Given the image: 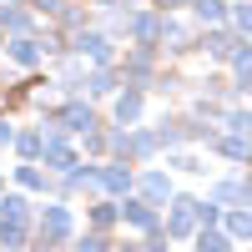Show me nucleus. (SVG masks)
<instances>
[{
  "label": "nucleus",
  "mask_w": 252,
  "mask_h": 252,
  "mask_svg": "<svg viewBox=\"0 0 252 252\" xmlns=\"http://www.w3.org/2000/svg\"><path fill=\"white\" fill-rule=\"evenodd\" d=\"M227 26H232L237 35H247V40H252V0H237V5L227 10Z\"/></svg>",
  "instance_id": "nucleus-33"
},
{
  "label": "nucleus",
  "mask_w": 252,
  "mask_h": 252,
  "mask_svg": "<svg viewBox=\"0 0 252 252\" xmlns=\"http://www.w3.org/2000/svg\"><path fill=\"white\" fill-rule=\"evenodd\" d=\"M161 26H166V15L152 10V5H141V10L131 15V31H126V40H131V46H152V51H161Z\"/></svg>",
  "instance_id": "nucleus-10"
},
{
  "label": "nucleus",
  "mask_w": 252,
  "mask_h": 252,
  "mask_svg": "<svg viewBox=\"0 0 252 252\" xmlns=\"http://www.w3.org/2000/svg\"><path fill=\"white\" fill-rule=\"evenodd\" d=\"M0 192H5V177H0Z\"/></svg>",
  "instance_id": "nucleus-41"
},
{
  "label": "nucleus",
  "mask_w": 252,
  "mask_h": 252,
  "mask_svg": "<svg viewBox=\"0 0 252 252\" xmlns=\"http://www.w3.org/2000/svg\"><path fill=\"white\" fill-rule=\"evenodd\" d=\"M76 242V212L66 202H40L35 207V237L31 252H66Z\"/></svg>",
  "instance_id": "nucleus-1"
},
{
  "label": "nucleus",
  "mask_w": 252,
  "mask_h": 252,
  "mask_svg": "<svg viewBox=\"0 0 252 252\" xmlns=\"http://www.w3.org/2000/svg\"><path fill=\"white\" fill-rule=\"evenodd\" d=\"M46 121H61L71 136H86V131H101V126H106V121H101V111L91 106L86 96H66L61 106H46Z\"/></svg>",
  "instance_id": "nucleus-2"
},
{
  "label": "nucleus",
  "mask_w": 252,
  "mask_h": 252,
  "mask_svg": "<svg viewBox=\"0 0 252 252\" xmlns=\"http://www.w3.org/2000/svg\"><path fill=\"white\" fill-rule=\"evenodd\" d=\"M242 40L247 35H237L232 26H212V31H202V40H197V51H207V61H217V66H227L237 51H242Z\"/></svg>",
  "instance_id": "nucleus-9"
},
{
  "label": "nucleus",
  "mask_w": 252,
  "mask_h": 252,
  "mask_svg": "<svg viewBox=\"0 0 252 252\" xmlns=\"http://www.w3.org/2000/svg\"><path fill=\"white\" fill-rule=\"evenodd\" d=\"M222 212L227 207H217L212 197H197V227H222Z\"/></svg>",
  "instance_id": "nucleus-34"
},
{
  "label": "nucleus",
  "mask_w": 252,
  "mask_h": 252,
  "mask_svg": "<svg viewBox=\"0 0 252 252\" xmlns=\"http://www.w3.org/2000/svg\"><path fill=\"white\" fill-rule=\"evenodd\" d=\"M207 152L227 157V161L237 166V172H247V166H252V141H242V136H227V131H212V136H207Z\"/></svg>",
  "instance_id": "nucleus-13"
},
{
  "label": "nucleus",
  "mask_w": 252,
  "mask_h": 252,
  "mask_svg": "<svg viewBox=\"0 0 252 252\" xmlns=\"http://www.w3.org/2000/svg\"><path fill=\"white\" fill-rule=\"evenodd\" d=\"M121 86H126V81H121L116 66H91V71H86V96H91V101H111Z\"/></svg>",
  "instance_id": "nucleus-15"
},
{
  "label": "nucleus",
  "mask_w": 252,
  "mask_h": 252,
  "mask_svg": "<svg viewBox=\"0 0 252 252\" xmlns=\"http://www.w3.org/2000/svg\"><path fill=\"white\" fill-rule=\"evenodd\" d=\"M227 10H232V0H192L187 15H192L197 31H212V26H227Z\"/></svg>",
  "instance_id": "nucleus-17"
},
{
  "label": "nucleus",
  "mask_w": 252,
  "mask_h": 252,
  "mask_svg": "<svg viewBox=\"0 0 252 252\" xmlns=\"http://www.w3.org/2000/svg\"><path fill=\"white\" fill-rule=\"evenodd\" d=\"M0 217H20V222H35V202L26 192H0Z\"/></svg>",
  "instance_id": "nucleus-26"
},
{
  "label": "nucleus",
  "mask_w": 252,
  "mask_h": 252,
  "mask_svg": "<svg viewBox=\"0 0 252 252\" xmlns=\"http://www.w3.org/2000/svg\"><path fill=\"white\" fill-rule=\"evenodd\" d=\"M157 141H161V152H182V146H192V136H187V121L172 116V111H161V116H157Z\"/></svg>",
  "instance_id": "nucleus-19"
},
{
  "label": "nucleus",
  "mask_w": 252,
  "mask_h": 252,
  "mask_svg": "<svg viewBox=\"0 0 252 252\" xmlns=\"http://www.w3.org/2000/svg\"><path fill=\"white\" fill-rule=\"evenodd\" d=\"M141 116H146V91L121 86L111 96V126H141Z\"/></svg>",
  "instance_id": "nucleus-11"
},
{
  "label": "nucleus",
  "mask_w": 252,
  "mask_h": 252,
  "mask_svg": "<svg viewBox=\"0 0 252 252\" xmlns=\"http://www.w3.org/2000/svg\"><path fill=\"white\" fill-rule=\"evenodd\" d=\"M207 197H212L217 207H247V187H242V172H237V177H217L212 187H207Z\"/></svg>",
  "instance_id": "nucleus-23"
},
{
  "label": "nucleus",
  "mask_w": 252,
  "mask_h": 252,
  "mask_svg": "<svg viewBox=\"0 0 252 252\" xmlns=\"http://www.w3.org/2000/svg\"><path fill=\"white\" fill-rule=\"evenodd\" d=\"M222 232L232 242H247L252 247V207H227V212H222Z\"/></svg>",
  "instance_id": "nucleus-24"
},
{
  "label": "nucleus",
  "mask_w": 252,
  "mask_h": 252,
  "mask_svg": "<svg viewBox=\"0 0 252 252\" xmlns=\"http://www.w3.org/2000/svg\"><path fill=\"white\" fill-rule=\"evenodd\" d=\"M192 252H197V247H192Z\"/></svg>",
  "instance_id": "nucleus-42"
},
{
  "label": "nucleus",
  "mask_w": 252,
  "mask_h": 252,
  "mask_svg": "<svg viewBox=\"0 0 252 252\" xmlns=\"http://www.w3.org/2000/svg\"><path fill=\"white\" fill-rule=\"evenodd\" d=\"M40 26H35V10L31 5H0V35H35Z\"/></svg>",
  "instance_id": "nucleus-16"
},
{
  "label": "nucleus",
  "mask_w": 252,
  "mask_h": 252,
  "mask_svg": "<svg viewBox=\"0 0 252 252\" xmlns=\"http://www.w3.org/2000/svg\"><path fill=\"white\" fill-rule=\"evenodd\" d=\"M15 157L20 161H40V152H46V136H40V126H26V131H15Z\"/></svg>",
  "instance_id": "nucleus-25"
},
{
  "label": "nucleus",
  "mask_w": 252,
  "mask_h": 252,
  "mask_svg": "<svg viewBox=\"0 0 252 252\" xmlns=\"http://www.w3.org/2000/svg\"><path fill=\"white\" fill-rule=\"evenodd\" d=\"M81 141V152H91V157H106V131H86V136H76Z\"/></svg>",
  "instance_id": "nucleus-35"
},
{
  "label": "nucleus",
  "mask_w": 252,
  "mask_h": 252,
  "mask_svg": "<svg viewBox=\"0 0 252 252\" xmlns=\"http://www.w3.org/2000/svg\"><path fill=\"white\" fill-rule=\"evenodd\" d=\"M96 182H101V197L121 202V197H131V192H136V166H131V161H111V157H106Z\"/></svg>",
  "instance_id": "nucleus-7"
},
{
  "label": "nucleus",
  "mask_w": 252,
  "mask_h": 252,
  "mask_svg": "<svg viewBox=\"0 0 252 252\" xmlns=\"http://www.w3.org/2000/svg\"><path fill=\"white\" fill-rule=\"evenodd\" d=\"M116 252H146V242L141 237H126V242H116Z\"/></svg>",
  "instance_id": "nucleus-40"
},
{
  "label": "nucleus",
  "mask_w": 252,
  "mask_h": 252,
  "mask_svg": "<svg viewBox=\"0 0 252 252\" xmlns=\"http://www.w3.org/2000/svg\"><path fill=\"white\" fill-rule=\"evenodd\" d=\"M197 40H202V31L192 26V20H182V15H166V26H161V56H166V61H182V56H192V51H197Z\"/></svg>",
  "instance_id": "nucleus-5"
},
{
  "label": "nucleus",
  "mask_w": 252,
  "mask_h": 252,
  "mask_svg": "<svg viewBox=\"0 0 252 252\" xmlns=\"http://www.w3.org/2000/svg\"><path fill=\"white\" fill-rule=\"evenodd\" d=\"M86 5H96V10H116V5H136V0H86Z\"/></svg>",
  "instance_id": "nucleus-39"
},
{
  "label": "nucleus",
  "mask_w": 252,
  "mask_h": 252,
  "mask_svg": "<svg viewBox=\"0 0 252 252\" xmlns=\"http://www.w3.org/2000/svg\"><path fill=\"white\" fill-rule=\"evenodd\" d=\"M86 71H91L86 61L66 51V56H61V66H56V86L66 91V96H86Z\"/></svg>",
  "instance_id": "nucleus-14"
},
{
  "label": "nucleus",
  "mask_w": 252,
  "mask_h": 252,
  "mask_svg": "<svg viewBox=\"0 0 252 252\" xmlns=\"http://www.w3.org/2000/svg\"><path fill=\"white\" fill-rule=\"evenodd\" d=\"M222 131H227V136H242V141H252V106H227V116H222Z\"/></svg>",
  "instance_id": "nucleus-28"
},
{
  "label": "nucleus",
  "mask_w": 252,
  "mask_h": 252,
  "mask_svg": "<svg viewBox=\"0 0 252 252\" xmlns=\"http://www.w3.org/2000/svg\"><path fill=\"white\" fill-rule=\"evenodd\" d=\"M247 252H252V247H247Z\"/></svg>",
  "instance_id": "nucleus-43"
},
{
  "label": "nucleus",
  "mask_w": 252,
  "mask_h": 252,
  "mask_svg": "<svg viewBox=\"0 0 252 252\" xmlns=\"http://www.w3.org/2000/svg\"><path fill=\"white\" fill-rule=\"evenodd\" d=\"M192 242H197V252H237V242L227 237L222 227H197V237H192Z\"/></svg>",
  "instance_id": "nucleus-27"
},
{
  "label": "nucleus",
  "mask_w": 252,
  "mask_h": 252,
  "mask_svg": "<svg viewBox=\"0 0 252 252\" xmlns=\"http://www.w3.org/2000/svg\"><path fill=\"white\" fill-rule=\"evenodd\" d=\"M0 51H5V61H10V66H20V71L46 66V51H40L35 35H10V40H0Z\"/></svg>",
  "instance_id": "nucleus-12"
},
{
  "label": "nucleus",
  "mask_w": 252,
  "mask_h": 252,
  "mask_svg": "<svg viewBox=\"0 0 252 252\" xmlns=\"http://www.w3.org/2000/svg\"><path fill=\"white\" fill-rule=\"evenodd\" d=\"M86 227H91V232H116V227H121V202H111V197H96L91 202V212H86Z\"/></svg>",
  "instance_id": "nucleus-22"
},
{
  "label": "nucleus",
  "mask_w": 252,
  "mask_h": 252,
  "mask_svg": "<svg viewBox=\"0 0 252 252\" xmlns=\"http://www.w3.org/2000/svg\"><path fill=\"white\" fill-rule=\"evenodd\" d=\"M56 26L66 31V35H76V31H86V26H91V15H86V0H66V10L56 15Z\"/></svg>",
  "instance_id": "nucleus-30"
},
{
  "label": "nucleus",
  "mask_w": 252,
  "mask_h": 252,
  "mask_svg": "<svg viewBox=\"0 0 252 252\" xmlns=\"http://www.w3.org/2000/svg\"><path fill=\"white\" fill-rule=\"evenodd\" d=\"M227 66H232V86H242L252 96V40H242V51L227 61Z\"/></svg>",
  "instance_id": "nucleus-29"
},
{
  "label": "nucleus",
  "mask_w": 252,
  "mask_h": 252,
  "mask_svg": "<svg viewBox=\"0 0 252 252\" xmlns=\"http://www.w3.org/2000/svg\"><path fill=\"white\" fill-rule=\"evenodd\" d=\"M157 157H161L157 126H131V166H152Z\"/></svg>",
  "instance_id": "nucleus-21"
},
{
  "label": "nucleus",
  "mask_w": 252,
  "mask_h": 252,
  "mask_svg": "<svg viewBox=\"0 0 252 252\" xmlns=\"http://www.w3.org/2000/svg\"><path fill=\"white\" fill-rule=\"evenodd\" d=\"M192 0H152V10H161V15H182Z\"/></svg>",
  "instance_id": "nucleus-37"
},
{
  "label": "nucleus",
  "mask_w": 252,
  "mask_h": 252,
  "mask_svg": "<svg viewBox=\"0 0 252 252\" xmlns=\"http://www.w3.org/2000/svg\"><path fill=\"white\" fill-rule=\"evenodd\" d=\"M35 237V222H20V217H0V252H26Z\"/></svg>",
  "instance_id": "nucleus-20"
},
{
  "label": "nucleus",
  "mask_w": 252,
  "mask_h": 252,
  "mask_svg": "<svg viewBox=\"0 0 252 252\" xmlns=\"http://www.w3.org/2000/svg\"><path fill=\"white\" fill-rule=\"evenodd\" d=\"M10 141H15V126H10L5 111H0V146H10Z\"/></svg>",
  "instance_id": "nucleus-38"
},
{
  "label": "nucleus",
  "mask_w": 252,
  "mask_h": 252,
  "mask_svg": "<svg viewBox=\"0 0 252 252\" xmlns=\"http://www.w3.org/2000/svg\"><path fill=\"white\" fill-rule=\"evenodd\" d=\"M71 252H116V242L106 237V232H76V242H71Z\"/></svg>",
  "instance_id": "nucleus-32"
},
{
  "label": "nucleus",
  "mask_w": 252,
  "mask_h": 252,
  "mask_svg": "<svg viewBox=\"0 0 252 252\" xmlns=\"http://www.w3.org/2000/svg\"><path fill=\"white\" fill-rule=\"evenodd\" d=\"M15 187H26V192H40V197H46V192H56V187H61V177H51L40 161H20V166H15Z\"/></svg>",
  "instance_id": "nucleus-18"
},
{
  "label": "nucleus",
  "mask_w": 252,
  "mask_h": 252,
  "mask_svg": "<svg viewBox=\"0 0 252 252\" xmlns=\"http://www.w3.org/2000/svg\"><path fill=\"white\" fill-rule=\"evenodd\" d=\"M121 227H126V232H136V237L157 232V227H161V207L141 202L136 192H131V197H121Z\"/></svg>",
  "instance_id": "nucleus-8"
},
{
  "label": "nucleus",
  "mask_w": 252,
  "mask_h": 252,
  "mask_svg": "<svg viewBox=\"0 0 252 252\" xmlns=\"http://www.w3.org/2000/svg\"><path fill=\"white\" fill-rule=\"evenodd\" d=\"M31 10H35V15H46V20H56L61 10H66V0H31Z\"/></svg>",
  "instance_id": "nucleus-36"
},
{
  "label": "nucleus",
  "mask_w": 252,
  "mask_h": 252,
  "mask_svg": "<svg viewBox=\"0 0 252 252\" xmlns=\"http://www.w3.org/2000/svg\"><path fill=\"white\" fill-rule=\"evenodd\" d=\"M166 172H187V177H207L212 166H207L202 157H192V152H166Z\"/></svg>",
  "instance_id": "nucleus-31"
},
{
  "label": "nucleus",
  "mask_w": 252,
  "mask_h": 252,
  "mask_svg": "<svg viewBox=\"0 0 252 252\" xmlns=\"http://www.w3.org/2000/svg\"><path fill=\"white\" fill-rule=\"evenodd\" d=\"M71 56H81L86 66H116L121 51H116V35H106L101 26H86L71 35Z\"/></svg>",
  "instance_id": "nucleus-3"
},
{
  "label": "nucleus",
  "mask_w": 252,
  "mask_h": 252,
  "mask_svg": "<svg viewBox=\"0 0 252 252\" xmlns=\"http://www.w3.org/2000/svg\"><path fill=\"white\" fill-rule=\"evenodd\" d=\"M136 197L152 202V207H166V202L177 197L172 172H166V166H136Z\"/></svg>",
  "instance_id": "nucleus-6"
},
{
  "label": "nucleus",
  "mask_w": 252,
  "mask_h": 252,
  "mask_svg": "<svg viewBox=\"0 0 252 252\" xmlns=\"http://www.w3.org/2000/svg\"><path fill=\"white\" fill-rule=\"evenodd\" d=\"M161 227H166L172 242H192L197 237V197L192 192H177L172 202H166V212H161Z\"/></svg>",
  "instance_id": "nucleus-4"
}]
</instances>
